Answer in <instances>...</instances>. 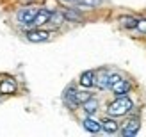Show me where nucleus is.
Here are the masks:
<instances>
[{"label":"nucleus","instance_id":"obj_6","mask_svg":"<svg viewBox=\"0 0 146 137\" xmlns=\"http://www.w3.org/2000/svg\"><path fill=\"white\" fill-rule=\"evenodd\" d=\"M94 85L98 89H109V69H100L94 77Z\"/></svg>","mask_w":146,"mask_h":137},{"label":"nucleus","instance_id":"obj_1","mask_svg":"<svg viewBox=\"0 0 146 137\" xmlns=\"http://www.w3.org/2000/svg\"><path fill=\"white\" fill-rule=\"evenodd\" d=\"M132 107H134L132 100H130L127 95H123V96H118L112 103H109L107 114H109V116H112V118L125 116V114H128L130 111H132Z\"/></svg>","mask_w":146,"mask_h":137},{"label":"nucleus","instance_id":"obj_14","mask_svg":"<svg viewBox=\"0 0 146 137\" xmlns=\"http://www.w3.org/2000/svg\"><path fill=\"white\" fill-rule=\"evenodd\" d=\"M48 23H52L54 27L62 25V23H64V13H61V11H52V13H50Z\"/></svg>","mask_w":146,"mask_h":137},{"label":"nucleus","instance_id":"obj_16","mask_svg":"<svg viewBox=\"0 0 146 137\" xmlns=\"http://www.w3.org/2000/svg\"><path fill=\"white\" fill-rule=\"evenodd\" d=\"M64 20H70V21H80L82 16H80L78 9H66L64 11Z\"/></svg>","mask_w":146,"mask_h":137},{"label":"nucleus","instance_id":"obj_7","mask_svg":"<svg viewBox=\"0 0 146 137\" xmlns=\"http://www.w3.org/2000/svg\"><path fill=\"white\" fill-rule=\"evenodd\" d=\"M27 39L31 43H43V41L50 39V32H46V30H29Z\"/></svg>","mask_w":146,"mask_h":137},{"label":"nucleus","instance_id":"obj_13","mask_svg":"<svg viewBox=\"0 0 146 137\" xmlns=\"http://www.w3.org/2000/svg\"><path fill=\"white\" fill-rule=\"evenodd\" d=\"M102 130L107 132V134H116V132L119 130V125L116 123L112 118H107V119L102 121Z\"/></svg>","mask_w":146,"mask_h":137},{"label":"nucleus","instance_id":"obj_2","mask_svg":"<svg viewBox=\"0 0 146 137\" xmlns=\"http://www.w3.org/2000/svg\"><path fill=\"white\" fill-rule=\"evenodd\" d=\"M39 7H36V5H27V7H21V9L16 13V20H18V23L21 27H27V25H32V20L36 16V13H38Z\"/></svg>","mask_w":146,"mask_h":137},{"label":"nucleus","instance_id":"obj_10","mask_svg":"<svg viewBox=\"0 0 146 137\" xmlns=\"http://www.w3.org/2000/svg\"><path fill=\"white\" fill-rule=\"evenodd\" d=\"M16 89H18V85L13 78H4L0 82V95H14Z\"/></svg>","mask_w":146,"mask_h":137},{"label":"nucleus","instance_id":"obj_20","mask_svg":"<svg viewBox=\"0 0 146 137\" xmlns=\"http://www.w3.org/2000/svg\"><path fill=\"white\" fill-rule=\"evenodd\" d=\"M66 2H70V4H75V2H77V0H66Z\"/></svg>","mask_w":146,"mask_h":137},{"label":"nucleus","instance_id":"obj_18","mask_svg":"<svg viewBox=\"0 0 146 137\" xmlns=\"http://www.w3.org/2000/svg\"><path fill=\"white\" fill-rule=\"evenodd\" d=\"M91 98V93L89 91H77V102L82 105L86 100H89Z\"/></svg>","mask_w":146,"mask_h":137},{"label":"nucleus","instance_id":"obj_4","mask_svg":"<svg viewBox=\"0 0 146 137\" xmlns=\"http://www.w3.org/2000/svg\"><path fill=\"white\" fill-rule=\"evenodd\" d=\"M139 128H141L139 119H130V121H127V123L123 125V128H121V134L125 135V137H134L137 132H139Z\"/></svg>","mask_w":146,"mask_h":137},{"label":"nucleus","instance_id":"obj_11","mask_svg":"<svg viewBox=\"0 0 146 137\" xmlns=\"http://www.w3.org/2000/svg\"><path fill=\"white\" fill-rule=\"evenodd\" d=\"M94 77H96V71H93V69H87V71H84L82 75H80V85L82 87H86V89H89V87H93L94 85Z\"/></svg>","mask_w":146,"mask_h":137},{"label":"nucleus","instance_id":"obj_3","mask_svg":"<svg viewBox=\"0 0 146 137\" xmlns=\"http://www.w3.org/2000/svg\"><path fill=\"white\" fill-rule=\"evenodd\" d=\"M62 100H64V103H66V107H68L70 111H75L77 107L80 105L77 102V89L73 87V85L66 87V91H64V95H62Z\"/></svg>","mask_w":146,"mask_h":137},{"label":"nucleus","instance_id":"obj_5","mask_svg":"<svg viewBox=\"0 0 146 137\" xmlns=\"http://www.w3.org/2000/svg\"><path fill=\"white\" fill-rule=\"evenodd\" d=\"M130 82L128 80H125V78H119L118 82H114L112 85H111V89H112V93L116 96H123V95H127V93L130 91Z\"/></svg>","mask_w":146,"mask_h":137},{"label":"nucleus","instance_id":"obj_12","mask_svg":"<svg viewBox=\"0 0 146 137\" xmlns=\"http://www.w3.org/2000/svg\"><path fill=\"white\" fill-rule=\"evenodd\" d=\"M82 107H84V111H86V114L87 116H93V114H96V111H98V107H100V102L96 98H89V100H86V102L82 103Z\"/></svg>","mask_w":146,"mask_h":137},{"label":"nucleus","instance_id":"obj_8","mask_svg":"<svg viewBox=\"0 0 146 137\" xmlns=\"http://www.w3.org/2000/svg\"><path fill=\"white\" fill-rule=\"evenodd\" d=\"M82 126L86 128L87 132H91V134H98V132L102 130V121L94 119L93 116H87V118L82 121Z\"/></svg>","mask_w":146,"mask_h":137},{"label":"nucleus","instance_id":"obj_17","mask_svg":"<svg viewBox=\"0 0 146 137\" xmlns=\"http://www.w3.org/2000/svg\"><path fill=\"white\" fill-rule=\"evenodd\" d=\"M119 23H121V27H125V28H135L137 20L134 16H121L119 18Z\"/></svg>","mask_w":146,"mask_h":137},{"label":"nucleus","instance_id":"obj_19","mask_svg":"<svg viewBox=\"0 0 146 137\" xmlns=\"http://www.w3.org/2000/svg\"><path fill=\"white\" fill-rule=\"evenodd\" d=\"M135 28H137V30H141L143 34H146V20H137Z\"/></svg>","mask_w":146,"mask_h":137},{"label":"nucleus","instance_id":"obj_9","mask_svg":"<svg viewBox=\"0 0 146 137\" xmlns=\"http://www.w3.org/2000/svg\"><path fill=\"white\" fill-rule=\"evenodd\" d=\"M50 13L48 9H38V13H36V16L32 20V25L34 27H41V25H46L48 20H50Z\"/></svg>","mask_w":146,"mask_h":137},{"label":"nucleus","instance_id":"obj_15","mask_svg":"<svg viewBox=\"0 0 146 137\" xmlns=\"http://www.w3.org/2000/svg\"><path fill=\"white\" fill-rule=\"evenodd\" d=\"M78 9H94L100 4H104V0H77Z\"/></svg>","mask_w":146,"mask_h":137}]
</instances>
